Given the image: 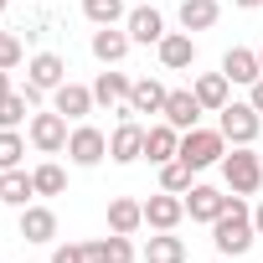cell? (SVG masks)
Instances as JSON below:
<instances>
[{"mask_svg": "<svg viewBox=\"0 0 263 263\" xmlns=\"http://www.w3.org/2000/svg\"><path fill=\"white\" fill-rule=\"evenodd\" d=\"M212 242L222 258H242L253 242H258V227H253V206L242 196H227V212L212 222Z\"/></svg>", "mask_w": 263, "mask_h": 263, "instance_id": "6da1fadb", "label": "cell"}, {"mask_svg": "<svg viewBox=\"0 0 263 263\" xmlns=\"http://www.w3.org/2000/svg\"><path fill=\"white\" fill-rule=\"evenodd\" d=\"M222 181H227L232 196H253V191L263 186V150H253V145H227V155H222Z\"/></svg>", "mask_w": 263, "mask_h": 263, "instance_id": "7a4b0ae2", "label": "cell"}, {"mask_svg": "<svg viewBox=\"0 0 263 263\" xmlns=\"http://www.w3.org/2000/svg\"><path fill=\"white\" fill-rule=\"evenodd\" d=\"M222 155H227V140H222V129H186L181 135V160L191 165V171H212V165H222Z\"/></svg>", "mask_w": 263, "mask_h": 263, "instance_id": "3957f363", "label": "cell"}, {"mask_svg": "<svg viewBox=\"0 0 263 263\" xmlns=\"http://www.w3.org/2000/svg\"><path fill=\"white\" fill-rule=\"evenodd\" d=\"M217 129H222V140L227 145H258V135H263V114L253 108V103H227L222 114H217Z\"/></svg>", "mask_w": 263, "mask_h": 263, "instance_id": "277c9868", "label": "cell"}, {"mask_svg": "<svg viewBox=\"0 0 263 263\" xmlns=\"http://www.w3.org/2000/svg\"><path fill=\"white\" fill-rule=\"evenodd\" d=\"M108 160H114V165H135V160H145V124L135 119V108H129V103H124L119 129L108 135Z\"/></svg>", "mask_w": 263, "mask_h": 263, "instance_id": "5b68a950", "label": "cell"}, {"mask_svg": "<svg viewBox=\"0 0 263 263\" xmlns=\"http://www.w3.org/2000/svg\"><path fill=\"white\" fill-rule=\"evenodd\" d=\"M67 124H72V119H62L57 108H52V114H31V124H26V140H31L42 155H62V150H67V135H72Z\"/></svg>", "mask_w": 263, "mask_h": 263, "instance_id": "8992f818", "label": "cell"}, {"mask_svg": "<svg viewBox=\"0 0 263 263\" xmlns=\"http://www.w3.org/2000/svg\"><path fill=\"white\" fill-rule=\"evenodd\" d=\"M103 155H108V135H103L98 124H78L72 135H67V160L72 165L93 171V165H103Z\"/></svg>", "mask_w": 263, "mask_h": 263, "instance_id": "52a82bcc", "label": "cell"}, {"mask_svg": "<svg viewBox=\"0 0 263 263\" xmlns=\"http://www.w3.org/2000/svg\"><path fill=\"white\" fill-rule=\"evenodd\" d=\"M181 217H186V196H176V191H155L145 201V227H155V232H176Z\"/></svg>", "mask_w": 263, "mask_h": 263, "instance_id": "ba28073f", "label": "cell"}, {"mask_svg": "<svg viewBox=\"0 0 263 263\" xmlns=\"http://www.w3.org/2000/svg\"><path fill=\"white\" fill-rule=\"evenodd\" d=\"M124 31H129V42L135 47H160V36H165V16L155 11V6H135L124 16Z\"/></svg>", "mask_w": 263, "mask_h": 263, "instance_id": "9c48e42d", "label": "cell"}, {"mask_svg": "<svg viewBox=\"0 0 263 263\" xmlns=\"http://www.w3.org/2000/svg\"><path fill=\"white\" fill-rule=\"evenodd\" d=\"M155 52H160V67H165V72H186V67L196 62V42H191V31H165Z\"/></svg>", "mask_w": 263, "mask_h": 263, "instance_id": "30bf717a", "label": "cell"}, {"mask_svg": "<svg viewBox=\"0 0 263 263\" xmlns=\"http://www.w3.org/2000/svg\"><path fill=\"white\" fill-rule=\"evenodd\" d=\"M222 78H227V83H242V88H253V83L263 78V67H258V52H253V47H227V52H222Z\"/></svg>", "mask_w": 263, "mask_h": 263, "instance_id": "8fae6325", "label": "cell"}, {"mask_svg": "<svg viewBox=\"0 0 263 263\" xmlns=\"http://www.w3.org/2000/svg\"><path fill=\"white\" fill-rule=\"evenodd\" d=\"M26 83H36L42 93H57V88L67 83V62H62L57 52H36V57L26 62Z\"/></svg>", "mask_w": 263, "mask_h": 263, "instance_id": "7c38bea8", "label": "cell"}, {"mask_svg": "<svg viewBox=\"0 0 263 263\" xmlns=\"http://www.w3.org/2000/svg\"><path fill=\"white\" fill-rule=\"evenodd\" d=\"M93 103H98V98H93V88H83V83H72V78L52 93V108H57L62 119H72V124H78V119H88V114H93Z\"/></svg>", "mask_w": 263, "mask_h": 263, "instance_id": "4fadbf2b", "label": "cell"}, {"mask_svg": "<svg viewBox=\"0 0 263 263\" xmlns=\"http://www.w3.org/2000/svg\"><path fill=\"white\" fill-rule=\"evenodd\" d=\"M222 212H227V191H217V186H191L186 191V217L191 222H206L212 227Z\"/></svg>", "mask_w": 263, "mask_h": 263, "instance_id": "5bb4252c", "label": "cell"}, {"mask_svg": "<svg viewBox=\"0 0 263 263\" xmlns=\"http://www.w3.org/2000/svg\"><path fill=\"white\" fill-rule=\"evenodd\" d=\"M181 155V129L176 124H150L145 129V160H155V165H165V160H176Z\"/></svg>", "mask_w": 263, "mask_h": 263, "instance_id": "9a60e30c", "label": "cell"}, {"mask_svg": "<svg viewBox=\"0 0 263 263\" xmlns=\"http://www.w3.org/2000/svg\"><path fill=\"white\" fill-rule=\"evenodd\" d=\"M201 114H206V108L196 103V93H191V88H176V93L165 98V114H160V119H165V124H176L181 135H186V129H196V124H201Z\"/></svg>", "mask_w": 263, "mask_h": 263, "instance_id": "2e32d148", "label": "cell"}, {"mask_svg": "<svg viewBox=\"0 0 263 263\" xmlns=\"http://www.w3.org/2000/svg\"><path fill=\"white\" fill-rule=\"evenodd\" d=\"M129 47H135V42H129V31H119V26H98V31H93V57H98L103 67H119V62L129 57Z\"/></svg>", "mask_w": 263, "mask_h": 263, "instance_id": "e0dca14e", "label": "cell"}, {"mask_svg": "<svg viewBox=\"0 0 263 263\" xmlns=\"http://www.w3.org/2000/svg\"><path fill=\"white\" fill-rule=\"evenodd\" d=\"M191 93H196V103H201L206 114H222V108L232 103V83H227L222 72H201V78L191 83Z\"/></svg>", "mask_w": 263, "mask_h": 263, "instance_id": "ac0fdd59", "label": "cell"}, {"mask_svg": "<svg viewBox=\"0 0 263 263\" xmlns=\"http://www.w3.org/2000/svg\"><path fill=\"white\" fill-rule=\"evenodd\" d=\"M140 227H145V201H135V196H114L108 201V232L135 237Z\"/></svg>", "mask_w": 263, "mask_h": 263, "instance_id": "d6986e66", "label": "cell"}, {"mask_svg": "<svg viewBox=\"0 0 263 263\" xmlns=\"http://www.w3.org/2000/svg\"><path fill=\"white\" fill-rule=\"evenodd\" d=\"M21 237L26 242H57V212L52 206H21Z\"/></svg>", "mask_w": 263, "mask_h": 263, "instance_id": "ffe728a7", "label": "cell"}, {"mask_svg": "<svg viewBox=\"0 0 263 263\" xmlns=\"http://www.w3.org/2000/svg\"><path fill=\"white\" fill-rule=\"evenodd\" d=\"M165 98H171V88L155 83V78H140L135 88H129V108L135 114H165Z\"/></svg>", "mask_w": 263, "mask_h": 263, "instance_id": "44dd1931", "label": "cell"}, {"mask_svg": "<svg viewBox=\"0 0 263 263\" xmlns=\"http://www.w3.org/2000/svg\"><path fill=\"white\" fill-rule=\"evenodd\" d=\"M181 31H206V26H217V16H222V6L217 0H181Z\"/></svg>", "mask_w": 263, "mask_h": 263, "instance_id": "7402d4cb", "label": "cell"}, {"mask_svg": "<svg viewBox=\"0 0 263 263\" xmlns=\"http://www.w3.org/2000/svg\"><path fill=\"white\" fill-rule=\"evenodd\" d=\"M129 88H135V83H129L119 67H108V72H98L93 78V98L108 108V103H129Z\"/></svg>", "mask_w": 263, "mask_h": 263, "instance_id": "603a6c76", "label": "cell"}, {"mask_svg": "<svg viewBox=\"0 0 263 263\" xmlns=\"http://www.w3.org/2000/svg\"><path fill=\"white\" fill-rule=\"evenodd\" d=\"M140 258H145V263H186V242H181L176 232H155Z\"/></svg>", "mask_w": 263, "mask_h": 263, "instance_id": "cb8c5ba5", "label": "cell"}, {"mask_svg": "<svg viewBox=\"0 0 263 263\" xmlns=\"http://www.w3.org/2000/svg\"><path fill=\"white\" fill-rule=\"evenodd\" d=\"M31 196H36V181L26 171H6V181H0V201H6V206H31Z\"/></svg>", "mask_w": 263, "mask_h": 263, "instance_id": "d4e9b609", "label": "cell"}, {"mask_svg": "<svg viewBox=\"0 0 263 263\" xmlns=\"http://www.w3.org/2000/svg\"><path fill=\"white\" fill-rule=\"evenodd\" d=\"M191 176H196V171H191V165L176 155V160H165V165H160V191H176V196H186V191L196 186Z\"/></svg>", "mask_w": 263, "mask_h": 263, "instance_id": "484cf974", "label": "cell"}, {"mask_svg": "<svg viewBox=\"0 0 263 263\" xmlns=\"http://www.w3.org/2000/svg\"><path fill=\"white\" fill-rule=\"evenodd\" d=\"M31 181H36V196H62V191H67V171H62L57 160H42V165L31 171Z\"/></svg>", "mask_w": 263, "mask_h": 263, "instance_id": "4316f807", "label": "cell"}, {"mask_svg": "<svg viewBox=\"0 0 263 263\" xmlns=\"http://www.w3.org/2000/svg\"><path fill=\"white\" fill-rule=\"evenodd\" d=\"M83 16L93 26H119L129 16V6H124V0H83Z\"/></svg>", "mask_w": 263, "mask_h": 263, "instance_id": "83f0119b", "label": "cell"}, {"mask_svg": "<svg viewBox=\"0 0 263 263\" xmlns=\"http://www.w3.org/2000/svg\"><path fill=\"white\" fill-rule=\"evenodd\" d=\"M26 93H16V88H6V93H0V129H21V124H31L26 119Z\"/></svg>", "mask_w": 263, "mask_h": 263, "instance_id": "f1b7e54d", "label": "cell"}, {"mask_svg": "<svg viewBox=\"0 0 263 263\" xmlns=\"http://www.w3.org/2000/svg\"><path fill=\"white\" fill-rule=\"evenodd\" d=\"M21 160H26L21 129H0V171H21Z\"/></svg>", "mask_w": 263, "mask_h": 263, "instance_id": "f546056e", "label": "cell"}, {"mask_svg": "<svg viewBox=\"0 0 263 263\" xmlns=\"http://www.w3.org/2000/svg\"><path fill=\"white\" fill-rule=\"evenodd\" d=\"M103 258L108 263H135V242H129L124 232H108L103 237Z\"/></svg>", "mask_w": 263, "mask_h": 263, "instance_id": "4dcf8cb0", "label": "cell"}, {"mask_svg": "<svg viewBox=\"0 0 263 263\" xmlns=\"http://www.w3.org/2000/svg\"><path fill=\"white\" fill-rule=\"evenodd\" d=\"M21 57H26V47H21V36H16V31H0V67L11 72V67L21 62Z\"/></svg>", "mask_w": 263, "mask_h": 263, "instance_id": "1f68e13d", "label": "cell"}, {"mask_svg": "<svg viewBox=\"0 0 263 263\" xmlns=\"http://www.w3.org/2000/svg\"><path fill=\"white\" fill-rule=\"evenodd\" d=\"M52 263H83V242H57L52 248Z\"/></svg>", "mask_w": 263, "mask_h": 263, "instance_id": "d6a6232c", "label": "cell"}, {"mask_svg": "<svg viewBox=\"0 0 263 263\" xmlns=\"http://www.w3.org/2000/svg\"><path fill=\"white\" fill-rule=\"evenodd\" d=\"M83 263H108V258H103V237H93V242H83Z\"/></svg>", "mask_w": 263, "mask_h": 263, "instance_id": "836d02e7", "label": "cell"}, {"mask_svg": "<svg viewBox=\"0 0 263 263\" xmlns=\"http://www.w3.org/2000/svg\"><path fill=\"white\" fill-rule=\"evenodd\" d=\"M248 103H253V108H258V114H263V78H258V83H253V88H248Z\"/></svg>", "mask_w": 263, "mask_h": 263, "instance_id": "e575fe53", "label": "cell"}, {"mask_svg": "<svg viewBox=\"0 0 263 263\" xmlns=\"http://www.w3.org/2000/svg\"><path fill=\"white\" fill-rule=\"evenodd\" d=\"M253 227H258V237H263V201L253 206Z\"/></svg>", "mask_w": 263, "mask_h": 263, "instance_id": "d590c367", "label": "cell"}, {"mask_svg": "<svg viewBox=\"0 0 263 263\" xmlns=\"http://www.w3.org/2000/svg\"><path fill=\"white\" fill-rule=\"evenodd\" d=\"M232 6H242V11H258V6H263V0H232Z\"/></svg>", "mask_w": 263, "mask_h": 263, "instance_id": "8d00e7d4", "label": "cell"}, {"mask_svg": "<svg viewBox=\"0 0 263 263\" xmlns=\"http://www.w3.org/2000/svg\"><path fill=\"white\" fill-rule=\"evenodd\" d=\"M6 88H11V78H6V67H0V93H6Z\"/></svg>", "mask_w": 263, "mask_h": 263, "instance_id": "74e56055", "label": "cell"}, {"mask_svg": "<svg viewBox=\"0 0 263 263\" xmlns=\"http://www.w3.org/2000/svg\"><path fill=\"white\" fill-rule=\"evenodd\" d=\"M6 6H11V0H0V16H6Z\"/></svg>", "mask_w": 263, "mask_h": 263, "instance_id": "f35d334b", "label": "cell"}, {"mask_svg": "<svg viewBox=\"0 0 263 263\" xmlns=\"http://www.w3.org/2000/svg\"><path fill=\"white\" fill-rule=\"evenodd\" d=\"M258 67H263V47H258Z\"/></svg>", "mask_w": 263, "mask_h": 263, "instance_id": "ab89813d", "label": "cell"}, {"mask_svg": "<svg viewBox=\"0 0 263 263\" xmlns=\"http://www.w3.org/2000/svg\"><path fill=\"white\" fill-rule=\"evenodd\" d=\"M212 263H227V258H212Z\"/></svg>", "mask_w": 263, "mask_h": 263, "instance_id": "60d3db41", "label": "cell"}, {"mask_svg": "<svg viewBox=\"0 0 263 263\" xmlns=\"http://www.w3.org/2000/svg\"><path fill=\"white\" fill-rule=\"evenodd\" d=\"M0 181H6V171H0Z\"/></svg>", "mask_w": 263, "mask_h": 263, "instance_id": "b9f144b4", "label": "cell"}]
</instances>
